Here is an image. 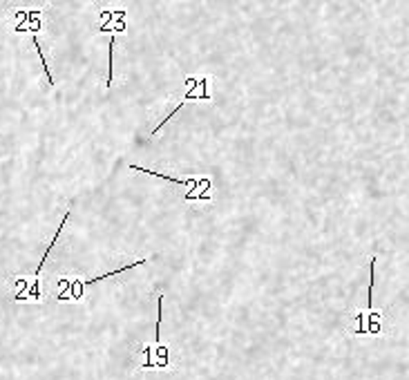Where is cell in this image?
Instances as JSON below:
<instances>
[{
    "instance_id": "4",
    "label": "cell",
    "mask_w": 409,
    "mask_h": 380,
    "mask_svg": "<svg viewBox=\"0 0 409 380\" xmlns=\"http://www.w3.org/2000/svg\"><path fill=\"white\" fill-rule=\"evenodd\" d=\"M130 168L137 170V173H148V175L159 177V179H166V182H173V184L193 186L191 193L186 195V202H188V199H191V202H195V199H197V190H199V188H206V190H208V186H211V182H208L206 177H202V179H179V177H171V175L157 173V170H153V168H141V166H137V164H130Z\"/></svg>"
},
{
    "instance_id": "1",
    "label": "cell",
    "mask_w": 409,
    "mask_h": 380,
    "mask_svg": "<svg viewBox=\"0 0 409 380\" xmlns=\"http://www.w3.org/2000/svg\"><path fill=\"white\" fill-rule=\"evenodd\" d=\"M376 262L378 257L374 255L369 259V288H367V309L356 311L351 318V327L349 334L358 338H376L385 334V313L374 309V286H376Z\"/></svg>"
},
{
    "instance_id": "6",
    "label": "cell",
    "mask_w": 409,
    "mask_h": 380,
    "mask_svg": "<svg viewBox=\"0 0 409 380\" xmlns=\"http://www.w3.org/2000/svg\"><path fill=\"white\" fill-rule=\"evenodd\" d=\"M32 43H34V47H36V52H38V58H41V63H43V69H45V76H47V81H49V85H54L56 81H54V76H52V69H49V65H47V61H45V54H43V47H41V43H38V38H36V36L32 38Z\"/></svg>"
},
{
    "instance_id": "3",
    "label": "cell",
    "mask_w": 409,
    "mask_h": 380,
    "mask_svg": "<svg viewBox=\"0 0 409 380\" xmlns=\"http://www.w3.org/2000/svg\"><path fill=\"white\" fill-rule=\"evenodd\" d=\"M188 85H191V89H188L186 98H184V101L173 110L171 114H168V116L164 119L162 123H159V126L153 130V135H159V132H162V128H164L168 121H171V119H173L175 114H179V110H182L188 101H195V98H206V101H208V98H211V96H208V76H195V78H188Z\"/></svg>"
},
{
    "instance_id": "5",
    "label": "cell",
    "mask_w": 409,
    "mask_h": 380,
    "mask_svg": "<svg viewBox=\"0 0 409 380\" xmlns=\"http://www.w3.org/2000/svg\"><path fill=\"white\" fill-rule=\"evenodd\" d=\"M114 43H116V34H110V45H107V87L112 85L114 78Z\"/></svg>"
},
{
    "instance_id": "2",
    "label": "cell",
    "mask_w": 409,
    "mask_h": 380,
    "mask_svg": "<svg viewBox=\"0 0 409 380\" xmlns=\"http://www.w3.org/2000/svg\"><path fill=\"white\" fill-rule=\"evenodd\" d=\"M162 320H164V293L157 297V325H155V345H143L137 352V358L141 360V369H164L171 372L173 369V356L171 347L162 343Z\"/></svg>"
}]
</instances>
